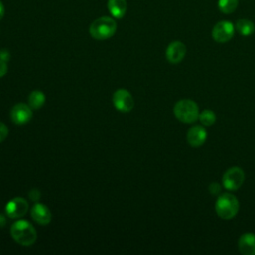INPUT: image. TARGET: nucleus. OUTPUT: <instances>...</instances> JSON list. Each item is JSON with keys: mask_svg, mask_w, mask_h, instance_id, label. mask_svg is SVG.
Returning a JSON list of instances; mask_svg holds the SVG:
<instances>
[{"mask_svg": "<svg viewBox=\"0 0 255 255\" xmlns=\"http://www.w3.org/2000/svg\"><path fill=\"white\" fill-rule=\"evenodd\" d=\"M10 232L13 239L23 246H30L37 239L36 229L28 220L20 219L15 221L11 226Z\"/></svg>", "mask_w": 255, "mask_h": 255, "instance_id": "nucleus-1", "label": "nucleus"}, {"mask_svg": "<svg viewBox=\"0 0 255 255\" xmlns=\"http://www.w3.org/2000/svg\"><path fill=\"white\" fill-rule=\"evenodd\" d=\"M239 211V201L235 195L229 192L221 193L215 202V212L221 219L234 218Z\"/></svg>", "mask_w": 255, "mask_h": 255, "instance_id": "nucleus-2", "label": "nucleus"}, {"mask_svg": "<svg viewBox=\"0 0 255 255\" xmlns=\"http://www.w3.org/2000/svg\"><path fill=\"white\" fill-rule=\"evenodd\" d=\"M117 31L116 21L108 16L96 19L89 28L90 35L96 40H107L115 35Z\"/></svg>", "mask_w": 255, "mask_h": 255, "instance_id": "nucleus-3", "label": "nucleus"}, {"mask_svg": "<svg viewBox=\"0 0 255 255\" xmlns=\"http://www.w3.org/2000/svg\"><path fill=\"white\" fill-rule=\"evenodd\" d=\"M175 118L184 124H192L198 120L199 109L197 104L189 99L179 100L173 107Z\"/></svg>", "mask_w": 255, "mask_h": 255, "instance_id": "nucleus-4", "label": "nucleus"}, {"mask_svg": "<svg viewBox=\"0 0 255 255\" xmlns=\"http://www.w3.org/2000/svg\"><path fill=\"white\" fill-rule=\"evenodd\" d=\"M245 180V173L239 166L228 168L222 176V185L226 190L235 191L239 189Z\"/></svg>", "mask_w": 255, "mask_h": 255, "instance_id": "nucleus-5", "label": "nucleus"}, {"mask_svg": "<svg viewBox=\"0 0 255 255\" xmlns=\"http://www.w3.org/2000/svg\"><path fill=\"white\" fill-rule=\"evenodd\" d=\"M235 32V26L229 21L217 22L211 32L212 39L217 43H226L230 41Z\"/></svg>", "mask_w": 255, "mask_h": 255, "instance_id": "nucleus-6", "label": "nucleus"}, {"mask_svg": "<svg viewBox=\"0 0 255 255\" xmlns=\"http://www.w3.org/2000/svg\"><path fill=\"white\" fill-rule=\"evenodd\" d=\"M113 104L115 108L122 113H128L134 106V101L131 94L125 90L120 89L113 95Z\"/></svg>", "mask_w": 255, "mask_h": 255, "instance_id": "nucleus-7", "label": "nucleus"}, {"mask_svg": "<svg viewBox=\"0 0 255 255\" xmlns=\"http://www.w3.org/2000/svg\"><path fill=\"white\" fill-rule=\"evenodd\" d=\"M10 117L13 123H15L16 125H24L28 123L33 117L32 108L24 103L16 104L11 109Z\"/></svg>", "mask_w": 255, "mask_h": 255, "instance_id": "nucleus-8", "label": "nucleus"}, {"mask_svg": "<svg viewBox=\"0 0 255 255\" xmlns=\"http://www.w3.org/2000/svg\"><path fill=\"white\" fill-rule=\"evenodd\" d=\"M28 201L23 197H15L6 204V215L10 218H20L28 211Z\"/></svg>", "mask_w": 255, "mask_h": 255, "instance_id": "nucleus-9", "label": "nucleus"}, {"mask_svg": "<svg viewBox=\"0 0 255 255\" xmlns=\"http://www.w3.org/2000/svg\"><path fill=\"white\" fill-rule=\"evenodd\" d=\"M186 54V46L180 41L171 42L165 51L166 60L173 65L180 63Z\"/></svg>", "mask_w": 255, "mask_h": 255, "instance_id": "nucleus-10", "label": "nucleus"}, {"mask_svg": "<svg viewBox=\"0 0 255 255\" xmlns=\"http://www.w3.org/2000/svg\"><path fill=\"white\" fill-rule=\"evenodd\" d=\"M207 138V131L202 126L191 127L186 134L187 142L192 147L201 146Z\"/></svg>", "mask_w": 255, "mask_h": 255, "instance_id": "nucleus-11", "label": "nucleus"}, {"mask_svg": "<svg viewBox=\"0 0 255 255\" xmlns=\"http://www.w3.org/2000/svg\"><path fill=\"white\" fill-rule=\"evenodd\" d=\"M31 216L40 225H47L52 219L50 209L43 203H35L31 208Z\"/></svg>", "mask_w": 255, "mask_h": 255, "instance_id": "nucleus-12", "label": "nucleus"}, {"mask_svg": "<svg viewBox=\"0 0 255 255\" xmlns=\"http://www.w3.org/2000/svg\"><path fill=\"white\" fill-rule=\"evenodd\" d=\"M238 250L242 255H255V234L243 233L238 239Z\"/></svg>", "mask_w": 255, "mask_h": 255, "instance_id": "nucleus-13", "label": "nucleus"}, {"mask_svg": "<svg viewBox=\"0 0 255 255\" xmlns=\"http://www.w3.org/2000/svg\"><path fill=\"white\" fill-rule=\"evenodd\" d=\"M108 9L111 15L116 19H121L127 12L126 0H108Z\"/></svg>", "mask_w": 255, "mask_h": 255, "instance_id": "nucleus-14", "label": "nucleus"}, {"mask_svg": "<svg viewBox=\"0 0 255 255\" xmlns=\"http://www.w3.org/2000/svg\"><path fill=\"white\" fill-rule=\"evenodd\" d=\"M235 30L242 36H250L255 31V25L248 19H239L235 24Z\"/></svg>", "mask_w": 255, "mask_h": 255, "instance_id": "nucleus-15", "label": "nucleus"}, {"mask_svg": "<svg viewBox=\"0 0 255 255\" xmlns=\"http://www.w3.org/2000/svg\"><path fill=\"white\" fill-rule=\"evenodd\" d=\"M46 102V97L45 94L41 91L35 90L31 92V94L28 97V104L32 109H40L44 106Z\"/></svg>", "mask_w": 255, "mask_h": 255, "instance_id": "nucleus-16", "label": "nucleus"}, {"mask_svg": "<svg viewBox=\"0 0 255 255\" xmlns=\"http://www.w3.org/2000/svg\"><path fill=\"white\" fill-rule=\"evenodd\" d=\"M238 6V0H218V9L223 14L233 13Z\"/></svg>", "mask_w": 255, "mask_h": 255, "instance_id": "nucleus-17", "label": "nucleus"}, {"mask_svg": "<svg viewBox=\"0 0 255 255\" xmlns=\"http://www.w3.org/2000/svg\"><path fill=\"white\" fill-rule=\"evenodd\" d=\"M198 119L203 126L210 127L215 123L216 115L214 114V112L212 110L206 109V110H203L201 113H199Z\"/></svg>", "mask_w": 255, "mask_h": 255, "instance_id": "nucleus-18", "label": "nucleus"}, {"mask_svg": "<svg viewBox=\"0 0 255 255\" xmlns=\"http://www.w3.org/2000/svg\"><path fill=\"white\" fill-rule=\"evenodd\" d=\"M208 190L212 195H218L221 192V185L218 182H211L208 186Z\"/></svg>", "mask_w": 255, "mask_h": 255, "instance_id": "nucleus-19", "label": "nucleus"}, {"mask_svg": "<svg viewBox=\"0 0 255 255\" xmlns=\"http://www.w3.org/2000/svg\"><path fill=\"white\" fill-rule=\"evenodd\" d=\"M8 133H9V129L7 126L4 123L0 122V142H2L7 137Z\"/></svg>", "mask_w": 255, "mask_h": 255, "instance_id": "nucleus-20", "label": "nucleus"}, {"mask_svg": "<svg viewBox=\"0 0 255 255\" xmlns=\"http://www.w3.org/2000/svg\"><path fill=\"white\" fill-rule=\"evenodd\" d=\"M41 197V192L39 191V189L37 188H33L30 190L29 192V198L32 200V201H37L39 200Z\"/></svg>", "mask_w": 255, "mask_h": 255, "instance_id": "nucleus-21", "label": "nucleus"}, {"mask_svg": "<svg viewBox=\"0 0 255 255\" xmlns=\"http://www.w3.org/2000/svg\"><path fill=\"white\" fill-rule=\"evenodd\" d=\"M7 71H8V67H7L6 62L0 59V78L3 77V76H5L6 73H7Z\"/></svg>", "mask_w": 255, "mask_h": 255, "instance_id": "nucleus-22", "label": "nucleus"}, {"mask_svg": "<svg viewBox=\"0 0 255 255\" xmlns=\"http://www.w3.org/2000/svg\"><path fill=\"white\" fill-rule=\"evenodd\" d=\"M0 59L3 60V61H5V62L9 61V59H10V53L8 52V50H6V49L0 50Z\"/></svg>", "mask_w": 255, "mask_h": 255, "instance_id": "nucleus-23", "label": "nucleus"}, {"mask_svg": "<svg viewBox=\"0 0 255 255\" xmlns=\"http://www.w3.org/2000/svg\"><path fill=\"white\" fill-rule=\"evenodd\" d=\"M4 15H5V8H4L3 3L0 1V21L2 20V18L4 17Z\"/></svg>", "mask_w": 255, "mask_h": 255, "instance_id": "nucleus-24", "label": "nucleus"}, {"mask_svg": "<svg viewBox=\"0 0 255 255\" xmlns=\"http://www.w3.org/2000/svg\"><path fill=\"white\" fill-rule=\"evenodd\" d=\"M5 224H6V218H5V216L3 214L0 213V228L5 226Z\"/></svg>", "mask_w": 255, "mask_h": 255, "instance_id": "nucleus-25", "label": "nucleus"}]
</instances>
